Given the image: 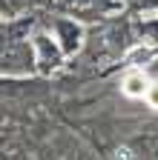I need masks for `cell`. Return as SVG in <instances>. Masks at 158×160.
Listing matches in <instances>:
<instances>
[{
    "mask_svg": "<svg viewBox=\"0 0 158 160\" xmlns=\"http://www.w3.org/2000/svg\"><path fill=\"white\" fill-rule=\"evenodd\" d=\"M147 89H150V80H147L144 72H138V69H132L124 77V83H121V92L127 97H147Z\"/></svg>",
    "mask_w": 158,
    "mask_h": 160,
    "instance_id": "6da1fadb",
    "label": "cell"
},
{
    "mask_svg": "<svg viewBox=\"0 0 158 160\" xmlns=\"http://www.w3.org/2000/svg\"><path fill=\"white\" fill-rule=\"evenodd\" d=\"M147 103L152 109H158V83H150V89H147Z\"/></svg>",
    "mask_w": 158,
    "mask_h": 160,
    "instance_id": "7a4b0ae2",
    "label": "cell"
}]
</instances>
